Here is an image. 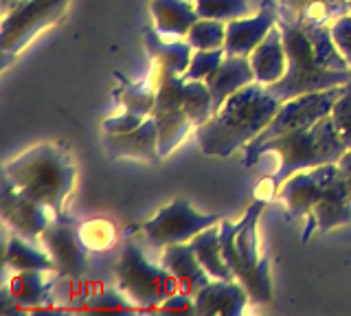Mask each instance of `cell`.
Masks as SVG:
<instances>
[{
  "instance_id": "19",
  "label": "cell",
  "mask_w": 351,
  "mask_h": 316,
  "mask_svg": "<svg viewBox=\"0 0 351 316\" xmlns=\"http://www.w3.org/2000/svg\"><path fill=\"white\" fill-rule=\"evenodd\" d=\"M160 264L167 268L178 281V286L186 292L195 294L200 288H204L213 277L208 275L202 261L197 259L195 250L189 242L184 244H169L162 248Z\"/></svg>"
},
{
  "instance_id": "37",
  "label": "cell",
  "mask_w": 351,
  "mask_h": 316,
  "mask_svg": "<svg viewBox=\"0 0 351 316\" xmlns=\"http://www.w3.org/2000/svg\"><path fill=\"white\" fill-rule=\"evenodd\" d=\"M338 165V173H340V178L345 180L347 184V189H349V195H351V149H347L343 156H340V160L336 162Z\"/></svg>"
},
{
  "instance_id": "6",
  "label": "cell",
  "mask_w": 351,
  "mask_h": 316,
  "mask_svg": "<svg viewBox=\"0 0 351 316\" xmlns=\"http://www.w3.org/2000/svg\"><path fill=\"white\" fill-rule=\"evenodd\" d=\"M71 0H0V51L3 66L29 47L44 29L60 23Z\"/></svg>"
},
{
  "instance_id": "33",
  "label": "cell",
  "mask_w": 351,
  "mask_h": 316,
  "mask_svg": "<svg viewBox=\"0 0 351 316\" xmlns=\"http://www.w3.org/2000/svg\"><path fill=\"white\" fill-rule=\"evenodd\" d=\"M334 119V125L338 130L340 138L345 141L347 149H351V84L345 86L343 95L338 97L334 108H332V114H329Z\"/></svg>"
},
{
  "instance_id": "30",
  "label": "cell",
  "mask_w": 351,
  "mask_h": 316,
  "mask_svg": "<svg viewBox=\"0 0 351 316\" xmlns=\"http://www.w3.org/2000/svg\"><path fill=\"white\" fill-rule=\"evenodd\" d=\"M84 310L93 312H132L138 310L136 303L132 301L123 290H99L86 299Z\"/></svg>"
},
{
  "instance_id": "2",
  "label": "cell",
  "mask_w": 351,
  "mask_h": 316,
  "mask_svg": "<svg viewBox=\"0 0 351 316\" xmlns=\"http://www.w3.org/2000/svg\"><path fill=\"white\" fill-rule=\"evenodd\" d=\"M281 108V101L274 99L268 88L259 82L244 86L235 95H230L224 106L197 125L195 138L206 156L226 158L237 149H244L250 141H255L263 127Z\"/></svg>"
},
{
  "instance_id": "27",
  "label": "cell",
  "mask_w": 351,
  "mask_h": 316,
  "mask_svg": "<svg viewBox=\"0 0 351 316\" xmlns=\"http://www.w3.org/2000/svg\"><path fill=\"white\" fill-rule=\"evenodd\" d=\"M42 270H18L9 281V292L18 305L25 308H38L49 299L51 283L42 277Z\"/></svg>"
},
{
  "instance_id": "15",
  "label": "cell",
  "mask_w": 351,
  "mask_h": 316,
  "mask_svg": "<svg viewBox=\"0 0 351 316\" xmlns=\"http://www.w3.org/2000/svg\"><path fill=\"white\" fill-rule=\"evenodd\" d=\"M104 149L110 158H134L156 165L160 162L158 151V125L152 114L138 127L121 134L104 132Z\"/></svg>"
},
{
  "instance_id": "9",
  "label": "cell",
  "mask_w": 351,
  "mask_h": 316,
  "mask_svg": "<svg viewBox=\"0 0 351 316\" xmlns=\"http://www.w3.org/2000/svg\"><path fill=\"white\" fill-rule=\"evenodd\" d=\"M343 90H345V86H338V88H329V90H321V93H307V95H299V97H292L288 101H283L277 114L272 117V121L263 127V132L255 141H250L244 149H255L274 136H281L285 132H290V130L314 125L316 121L329 117L336 99L343 95Z\"/></svg>"
},
{
  "instance_id": "26",
  "label": "cell",
  "mask_w": 351,
  "mask_h": 316,
  "mask_svg": "<svg viewBox=\"0 0 351 316\" xmlns=\"http://www.w3.org/2000/svg\"><path fill=\"white\" fill-rule=\"evenodd\" d=\"M114 80L119 82L114 97L128 112L141 117H149L154 112V108H156V84L152 86L147 82H130L119 71L114 73Z\"/></svg>"
},
{
  "instance_id": "17",
  "label": "cell",
  "mask_w": 351,
  "mask_h": 316,
  "mask_svg": "<svg viewBox=\"0 0 351 316\" xmlns=\"http://www.w3.org/2000/svg\"><path fill=\"white\" fill-rule=\"evenodd\" d=\"M204 82L211 93V110L215 114L230 95L255 82V71L246 56H226Z\"/></svg>"
},
{
  "instance_id": "23",
  "label": "cell",
  "mask_w": 351,
  "mask_h": 316,
  "mask_svg": "<svg viewBox=\"0 0 351 316\" xmlns=\"http://www.w3.org/2000/svg\"><path fill=\"white\" fill-rule=\"evenodd\" d=\"M152 117L156 119L158 151H160V158H165L182 143V138L189 134V130L193 127V121H191V117L186 114L184 108H178V106H156Z\"/></svg>"
},
{
  "instance_id": "29",
  "label": "cell",
  "mask_w": 351,
  "mask_h": 316,
  "mask_svg": "<svg viewBox=\"0 0 351 316\" xmlns=\"http://www.w3.org/2000/svg\"><path fill=\"white\" fill-rule=\"evenodd\" d=\"M200 18H213L230 23L250 14V0H191Z\"/></svg>"
},
{
  "instance_id": "3",
  "label": "cell",
  "mask_w": 351,
  "mask_h": 316,
  "mask_svg": "<svg viewBox=\"0 0 351 316\" xmlns=\"http://www.w3.org/2000/svg\"><path fill=\"white\" fill-rule=\"evenodd\" d=\"M268 151L279 154L281 165L266 182L259 184L255 193L266 189L268 200H270L292 173L329 165V162H338L340 156L347 151V145L338 134L334 119L325 117L321 121H316L314 125L290 130V132H285L281 136H274L255 149H244V165L252 167L263 154H268Z\"/></svg>"
},
{
  "instance_id": "28",
  "label": "cell",
  "mask_w": 351,
  "mask_h": 316,
  "mask_svg": "<svg viewBox=\"0 0 351 316\" xmlns=\"http://www.w3.org/2000/svg\"><path fill=\"white\" fill-rule=\"evenodd\" d=\"M193 51H211V49H224L226 45V23L213 18H200L191 27V31L184 38Z\"/></svg>"
},
{
  "instance_id": "31",
  "label": "cell",
  "mask_w": 351,
  "mask_h": 316,
  "mask_svg": "<svg viewBox=\"0 0 351 316\" xmlns=\"http://www.w3.org/2000/svg\"><path fill=\"white\" fill-rule=\"evenodd\" d=\"M226 58V51L224 49H211V51H193V58L189 69L182 73L184 80H206L211 75L222 60Z\"/></svg>"
},
{
  "instance_id": "13",
  "label": "cell",
  "mask_w": 351,
  "mask_h": 316,
  "mask_svg": "<svg viewBox=\"0 0 351 316\" xmlns=\"http://www.w3.org/2000/svg\"><path fill=\"white\" fill-rule=\"evenodd\" d=\"M279 7L272 0H263L259 12L252 18H237L226 23V56H250L266 36L272 31V27L279 25Z\"/></svg>"
},
{
  "instance_id": "4",
  "label": "cell",
  "mask_w": 351,
  "mask_h": 316,
  "mask_svg": "<svg viewBox=\"0 0 351 316\" xmlns=\"http://www.w3.org/2000/svg\"><path fill=\"white\" fill-rule=\"evenodd\" d=\"M5 173L20 191L47 204L55 217H66L64 202L75 189V162L64 147L40 143L9 160Z\"/></svg>"
},
{
  "instance_id": "25",
  "label": "cell",
  "mask_w": 351,
  "mask_h": 316,
  "mask_svg": "<svg viewBox=\"0 0 351 316\" xmlns=\"http://www.w3.org/2000/svg\"><path fill=\"white\" fill-rule=\"evenodd\" d=\"M5 264L18 270H42V272H58V264L47 250H40L31 244V239L14 235L5 248Z\"/></svg>"
},
{
  "instance_id": "20",
  "label": "cell",
  "mask_w": 351,
  "mask_h": 316,
  "mask_svg": "<svg viewBox=\"0 0 351 316\" xmlns=\"http://www.w3.org/2000/svg\"><path fill=\"white\" fill-rule=\"evenodd\" d=\"M248 60L252 71H255V82L270 86L283 77L285 71H288V51H285L283 31L279 25L272 27L266 40L250 53Z\"/></svg>"
},
{
  "instance_id": "12",
  "label": "cell",
  "mask_w": 351,
  "mask_h": 316,
  "mask_svg": "<svg viewBox=\"0 0 351 316\" xmlns=\"http://www.w3.org/2000/svg\"><path fill=\"white\" fill-rule=\"evenodd\" d=\"M0 215L11 226V231L27 239H40L55 217L47 204L20 191L7 173L3 178V193H0Z\"/></svg>"
},
{
  "instance_id": "5",
  "label": "cell",
  "mask_w": 351,
  "mask_h": 316,
  "mask_svg": "<svg viewBox=\"0 0 351 316\" xmlns=\"http://www.w3.org/2000/svg\"><path fill=\"white\" fill-rule=\"evenodd\" d=\"M266 200L255 198L239 222L222 220L219 222V239L222 253L235 279L248 290L252 303L272 301V279H270V259L259 255L257 222L261 211L266 209Z\"/></svg>"
},
{
  "instance_id": "24",
  "label": "cell",
  "mask_w": 351,
  "mask_h": 316,
  "mask_svg": "<svg viewBox=\"0 0 351 316\" xmlns=\"http://www.w3.org/2000/svg\"><path fill=\"white\" fill-rule=\"evenodd\" d=\"M195 250L197 259L202 261V266L206 268V272L213 279H224L230 281L235 279L233 270L228 268L224 253H222V239H219V224L204 228L202 233H197L191 242H189Z\"/></svg>"
},
{
  "instance_id": "14",
  "label": "cell",
  "mask_w": 351,
  "mask_h": 316,
  "mask_svg": "<svg viewBox=\"0 0 351 316\" xmlns=\"http://www.w3.org/2000/svg\"><path fill=\"white\" fill-rule=\"evenodd\" d=\"M351 224V195L345 180L340 178V173L336 180L329 184L327 191L323 193V198L314 204V209L310 215L305 217V228L301 233V242H307L312 237V233H327L332 228Z\"/></svg>"
},
{
  "instance_id": "10",
  "label": "cell",
  "mask_w": 351,
  "mask_h": 316,
  "mask_svg": "<svg viewBox=\"0 0 351 316\" xmlns=\"http://www.w3.org/2000/svg\"><path fill=\"white\" fill-rule=\"evenodd\" d=\"M42 246L58 264V272L71 279H82L88 266V248L82 239L80 226L69 217H53L42 233Z\"/></svg>"
},
{
  "instance_id": "34",
  "label": "cell",
  "mask_w": 351,
  "mask_h": 316,
  "mask_svg": "<svg viewBox=\"0 0 351 316\" xmlns=\"http://www.w3.org/2000/svg\"><path fill=\"white\" fill-rule=\"evenodd\" d=\"M329 31H332V38L336 42L340 56H343L345 62L351 66V12L336 18L332 27H329Z\"/></svg>"
},
{
  "instance_id": "8",
  "label": "cell",
  "mask_w": 351,
  "mask_h": 316,
  "mask_svg": "<svg viewBox=\"0 0 351 316\" xmlns=\"http://www.w3.org/2000/svg\"><path fill=\"white\" fill-rule=\"evenodd\" d=\"M222 222V215L217 213H200L193 209L189 200L178 198L169 202L167 206L143 222V233H145L147 242L154 246H169V244H184L202 233L204 228L215 226Z\"/></svg>"
},
{
  "instance_id": "32",
  "label": "cell",
  "mask_w": 351,
  "mask_h": 316,
  "mask_svg": "<svg viewBox=\"0 0 351 316\" xmlns=\"http://www.w3.org/2000/svg\"><path fill=\"white\" fill-rule=\"evenodd\" d=\"M80 233H82V239L86 242V246L90 250H104V248H110L114 244V226L106 222V220H90L80 226Z\"/></svg>"
},
{
  "instance_id": "22",
  "label": "cell",
  "mask_w": 351,
  "mask_h": 316,
  "mask_svg": "<svg viewBox=\"0 0 351 316\" xmlns=\"http://www.w3.org/2000/svg\"><path fill=\"white\" fill-rule=\"evenodd\" d=\"M143 40H145V49L149 58L156 62L158 69L171 71L176 75H182L189 69L191 58H193V47L184 38H165L156 29H145L143 31Z\"/></svg>"
},
{
  "instance_id": "35",
  "label": "cell",
  "mask_w": 351,
  "mask_h": 316,
  "mask_svg": "<svg viewBox=\"0 0 351 316\" xmlns=\"http://www.w3.org/2000/svg\"><path fill=\"white\" fill-rule=\"evenodd\" d=\"M158 312H184V314H195V297L191 292L182 288L173 290L167 299H165L158 308Z\"/></svg>"
},
{
  "instance_id": "21",
  "label": "cell",
  "mask_w": 351,
  "mask_h": 316,
  "mask_svg": "<svg viewBox=\"0 0 351 316\" xmlns=\"http://www.w3.org/2000/svg\"><path fill=\"white\" fill-rule=\"evenodd\" d=\"M149 12L154 18V29L165 38H186L191 27L200 20L191 0H152Z\"/></svg>"
},
{
  "instance_id": "11",
  "label": "cell",
  "mask_w": 351,
  "mask_h": 316,
  "mask_svg": "<svg viewBox=\"0 0 351 316\" xmlns=\"http://www.w3.org/2000/svg\"><path fill=\"white\" fill-rule=\"evenodd\" d=\"M336 176H338L336 162L292 173L277 191L281 202L285 204V211H288L285 217L288 220H301V217L310 215L314 204L323 198V193L336 180Z\"/></svg>"
},
{
  "instance_id": "1",
  "label": "cell",
  "mask_w": 351,
  "mask_h": 316,
  "mask_svg": "<svg viewBox=\"0 0 351 316\" xmlns=\"http://www.w3.org/2000/svg\"><path fill=\"white\" fill-rule=\"evenodd\" d=\"M288 51V71L277 84L266 86L281 104L292 97L321 93L351 84V66L340 56L329 27H299L279 18Z\"/></svg>"
},
{
  "instance_id": "7",
  "label": "cell",
  "mask_w": 351,
  "mask_h": 316,
  "mask_svg": "<svg viewBox=\"0 0 351 316\" xmlns=\"http://www.w3.org/2000/svg\"><path fill=\"white\" fill-rule=\"evenodd\" d=\"M117 283L141 310H156L158 305L178 290V281L162 264L156 266L134 242L123 244V253L117 264Z\"/></svg>"
},
{
  "instance_id": "36",
  "label": "cell",
  "mask_w": 351,
  "mask_h": 316,
  "mask_svg": "<svg viewBox=\"0 0 351 316\" xmlns=\"http://www.w3.org/2000/svg\"><path fill=\"white\" fill-rule=\"evenodd\" d=\"M147 117H141V114H134V112H123V114H117V117H110L104 121V132L106 134H121V132H130V130L138 127L143 121H145Z\"/></svg>"
},
{
  "instance_id": "38",
  "label": "cell",
  "mask_w": 351,
  "mask_h": 316,
  "mask_svg": "<svg viewBox=\"0 0 351 316\" xmlns=\"http://www.w3.org/2000/svg\"><path fill=\"white\" fill-rule=\"evenodd\" d=\"M349 12H351V0H349Z\"/></svg>"
},
{
  "instance_id": "16",
  "label": "cell",
  "mask_w": 351,
  "mask_h": 316,
  "mask_svg": "<svg viewBox=\"0 0 351 316\" xmlns=\"http://www.w3.org/2000/svg\"><path fill=\"white\" fill-rule=\"evenodd\" d=\"M193 297L195 314L202 316H239L250 301L248 290L237 279H211Z\"/></svg>"
},
{
  "instance_id": "18",
  "label": "cell",
  "mask_w": 351,
  "mask_h": 316,
  "mask_svg": "<svg viewBox=\"0 0 351 316\" xmlns=\"http://www.w3.org/2000/svg\"><path fill=\"white\" fill-rule=\"evenodd\" d=\"M279 16L299 27H332L349 12V0H279Z\"/></svg>"
}]
</instances>
